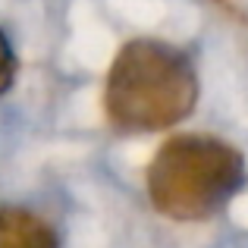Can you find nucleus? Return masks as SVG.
<instances>
[{
  "mask_svg": "<svg viewBox=\"0 0 248 248\" xmlns=\"http://www.w3.org/2000/svg\"><path fill=\"white\" fill-rule=\"evenodd\" d=\"M198 73L186 50L154 38L120 47L104 88V107L123 132H157L186 120L198 104Z\"/></svg>",
  "mask_w": 248,
  "mask_h": 248,
  "instance_id": "nucleus-1",
  "label": "nucleus"
},
{
  "mask_svg": "<svg viewBox=\"0 0 248 248\" xmlns=\"http://www.w3.org/2000/svg\"><path fill=\"white\" fill-rule=\"evenodd\" d=\"M0 248H60V236L25 207H0Z\"/></svg>",
  "mask_w": 248,
  "mask_h": 248,
  "instance_id": "nucleus-3",
  "label": "nucleus"
},
{
  "mask_svg": "<svg viewBox=\"0 0 248 248\" xmlns=\"http://www.w3.org/2000/svg\"><path fill=\"white\" fill-rule=\"evenodd\" d=\"M13 79H16V54H13L10 38L0 31V94L13 88Z\"/></svg>",
  "mask_w": 248,
  "mask_h": 248,
  "instance_id": "nucleus-4",
  "label": "nucleus"
},
{
  "mask_svg": "<svg viewBox=\"0 0 248 248\" xmlns=\"http://www.w3.org/2000/svg\"><path fill=\"white\" fill-rule=\"evenodd\" d=\"M245 160L211 135H176L148 167V195L164 217L204 220L245 188Z\"/></svg>",
  "mask_w": 248,
  "mask_h": 248,
  "instance_id": "nucleus-2",
  "label": "nucleus"
}]
</instances>
